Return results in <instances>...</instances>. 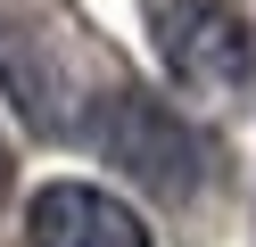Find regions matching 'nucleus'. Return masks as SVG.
Masks as SVG:
<instances>
[{
  "label": "nucleus",
  "mask_w": 256,
  "mask_h": 247,
  "mask_svg": "<svg viewBox=\"0 0 256 247\" xmlns=\"http://www.w3.org/2000/svg\"><path fill=\"white\" fill-rule=\"evenodd\" d=\"M74 140H83L91 157H108L124 181H140L149 198H174V206L198 198L206 173H215V140H206L174 99H149V91H132V82H108V91L91 99V115H83Z\"/></svg>",
  "instance_id": "1"
},
{
  "label": "nucleus",
  "mask_w": 256,
  "mask_h": 247,
  "mask_svg": "<svg viewBox=\"0 0 256 247\" xmlns=\"http://www.w3.org/2000/svg\"><path fill=\"white\" fill-rule=\"evenodd\" d=\"M116 74H91V49L74 41L66 25L34 8H0V91L17 99V115L50 140H74L91 115V99L108 91Z\"/></svg>",
  "instance_id": "2"
},
{
  "label": "nucleus",
  "mask_w": 256,
  "mask_h": 247,
  "mask_svg": "<svg viewBox=\"0 0 256 247\" xmlns=\"http://www.w3.org/2000/svg\"><path fill=\"white\" fill-rule=\"evenodd\" d=\"M157 58L198 99L256 91V25L240 0H157Z\"/></svg>",
  "instance_id": "3"
},
{
  "label": "nucleus",
  "mask_w": 256,
  "mask_h": 247,
  "mask_svg": "<svg viewBox=\"0 0 256 247\" xmlns=\"http://www.w3.org/2000/svg\"><path fill=\"white\" fill-rule=\"evenodd\" d=\"M25 247H157V239L100 181H42L25 198Z\"/></svg>",
  "instance_id": "4"
},
{
  "label": "nucleus",
  "mask_w": 256,
  "mask_h": 247,
  "mask_svg": "<svg viewBox=\"0 0 256 247\" xmlns=\"http://www.w3.org/2000/svg\"><path fill=\"white\" fill-rule=\"evenodd\" d=\"M8 190H17V148H8V132H0V206H8Z\"/></svg>",
  "instance_id": "5"
}]
</instances>
